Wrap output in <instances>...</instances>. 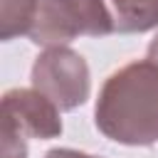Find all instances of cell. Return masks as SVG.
<instances>
[{"label":"cell","instance_id":"8","mask_svg":"<svg viewBox=\"0 0 158 158\" xmlns=\"http://www.w3.org/2000/svg\"><path fill=\"white\" fill-rule=\"evenodd\" d=\"M44 158H96V156H89V153H81V151H72V148H52V151H47Z\"/></svg>","mask_w":158,"mask_h":158},{"label":"cell","instance_id":"7","mask_svg":"<svg viewBox=\"0 0 158 158\" xmlns=\"http://www.w3.org/2000/svg\"><path fill=\"white\" fill-rule=\"evenodd\" d=\"M2 158H27L25 138L10 123H2Z\"/></svg>","mask_w":158,"mask_h":158},{"label":"cell","instance_id":"5","mask_svg":"<svg viewBox=\"0 0 158 158\" xmlns=\"http://www.w3.org/2000/svg\"><path fill=\"white\" fill-rule=\"evenodd\" d=\"M114 32L131 35L158 27V0H106Z\"/></svg>","mask_w":158,"mask_h":158},{"label":"cell","instance_id":"4","mask_svg":"<svg viewBox=\"0 0 158 158\" xmlns=\"http://www.w3.org/2000/svg\"><path fill=\"white\" fill-rule=\"evenodd\" d=\"M2 123H10L22 136L57 138L62 133L59 109L37 89H10L2 96Z\"/></svg>","mask_w":158,"mask_h":158},{"label":"cell","instance_id":"9","mask_svg":"<svg viewBox=\"0 0 158 158\" xmlns=\"http://www.w3.org/2000/svg\"><path fill=\"white\" fill-rule=\"evenodd\" d=\"M148 59H153L156 64H158V35L151 40V44H148Z\"/></svg>","mask_w":158,"mask_h":158},{"label":"cell","instance_id":"6","mask_svg":"<svg viewBox=\"0 0 158 158\" xmlns=\"http://www.w3.org/2000/svg\"><path fill=\"white\" fill-rule=\"evenodd\" d=\"M40 0H2L0 40L10 42L17 35H30Z\"/></svg>","mask_w":158,"mask_h":158},{"label":"cell","instance_id":"2","mask_svg":"<svg viewBox=\"0 0 158 158\" xmlns=\"http://www.w3.org/2000/svg\"><path fill=\"white\" fill-rule=\"evenodd\" d=\"M111 32L106 0H40L30 40L42 47H64L79 35L104 37Z\"/></svg>","mask_w":158,"mask_h":158},{"label":"cell","instance_id":"1","mask_svg":"<svg viewBox=\"0 0 158 158\" xmlns=\"http://www.w3.org/2000/svg\"><path fill=\"white\" fill-rule=\"evenodd\" d=\"M96 128L123 146L158 141V64L141 59L114 72L96 99Z\"/></svg>","mask_w":158,"mask_h":158},{"label":"cell","instance_id":"3","mask_svg":"<svg viewBox=\"0 0 158 158\" xmlns=\"http://www.w3.org/2000/svg\"><path fill=\"white\" fill-rule=\"evenodd\" d=\"M32 86L59 111H72L89 99V67L69 47H47L35 59Z\"/></svg>","mask_w":158,"mask_h":158}]
</instances>
